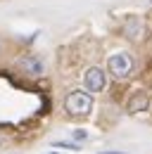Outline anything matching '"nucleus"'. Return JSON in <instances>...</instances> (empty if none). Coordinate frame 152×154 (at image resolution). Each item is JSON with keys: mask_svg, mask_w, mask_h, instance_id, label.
Segmentation results:
<instances>
[{"mask_svg": "<svg viewBox=\"0 0 152 154\" xmlns=\"http://www.w3.org/2000/svg\"><path fill=\"white\" fill-rule=\"evenodd\" d=\"M97 154H126V152H97Z\"/></svg>", "mask_w": 152, "mask_h": 154, "instance_id": "1a4fd4ad", "label": "nucleus"}, {"mask_svg": "<svg viewBox=\"0 0 152 154\" xmlns=\"http://www.w3.org/2000/svg\"><path fill=\"white\" fill-rule=\"evenodd\" d=\"M83 85L86 90L93 95V93H102L105 85H107V71L100 69V66H88L83 71Z\"/></svg>", "mask_w": 152, "mask_h": 154, "instance_id": "7ed1b4c3", "label": "nucleus"}, {"mask_svg": "<svg viewBox=\"0 0 152 154\" xmlns=\"http://www.w3.org/2000/svg\"><path fill=\"white\" fill-rule=\"evenodd\" d=\"M2 50H5V43H2V36H0V55H2Z\"/></svg>", "mask_w": 152, "mask_h": 154, "instance_id": "6e6552de", "label": "nucleus"}, {"mask_svg": "<svg viewBox=\"0 0 152 154\" xmlns=\"http://www.w3.org/2000/svg\"><path fill=\"white\" fill-rule=\"evenodd\" d=\"M19 69L29 76H43L45 74V62L38 57V55H24L19 59Z\"/></svg>", "mask_w": 152, "mask_h": 154, "instance_id": "20e7f679", "label": "nucleus"}, {"mask_svg": "<svg viewBox=\"0 0 152 154\" xmlns=\"http://www.w3.org/2000/svg\"><path fill=\"white\" fill-rule=\"evenodd\" d=\"M147 107H150V97L145 95V93H135V95L128 100V104H126V109H128L131 114H138V112H147Z\"/></svg>", "mask_w": 152, "mask_h": 154, "instance_id": "39448f33", "label": "nucleus"}, {"mask_svg": "<svg viewBox=\"0 0 152 154\" xmlns=\"http://www.w3.org/2000/svg\"><path fill=\"white\" fill-rule=\"evenodd\" d=\"M74 137H76V140H86L88 133H86V131H74Z\"/></svg>", "mask_w": 152, "mask_h": 154, "instance_id": "0eeeda50", "label": "nucleus"}, {"mask_svg": "<svg viewBox=\"0 0 152 154\" xmlns=\"http://www.w3.org/2000/svg\"><path fill=\"white\" fill-rule=\"evenodd\" d=\"M52 147H62V149H71V152H78V149H81V147H78L76 142H62V140L52 142Z\"/></svg>", "mask_w": 152, "mask_h": 154, "instance_id": "423d86ee", "label": "nucleus"}, {"mask_svg": "<svg viewBox=\"0 0 152 154\" xmlns=\"http://www.w3.org/2000/svg\"><path fill=\"white\" fill-rule=\"evenodd\" d=\"M133 69H135V59H133L131 52H114L109 55L107 59V74L114 76L116 81H124V78H128L133 74Z\"/></svg>", "mask_w": 152, "mask_h": 154, "instance_id": "f257e3e1", "label": "nucleus"}, {"mask_svg": "<svg viewBox=\"0 0 152 154\" xmlns=\"http://www.w3.org/2000/svg\"><path fill=\"white\" fill-rule=\"evenodd\" d=\"M64 109L71 116H88L93 112V95L86 90H71L64 97Z\"/></svg>", "mask_w": 152, "mask_h": 154, "instance_id": "f03ea898", "label": "nucleus"}]
</instances>
